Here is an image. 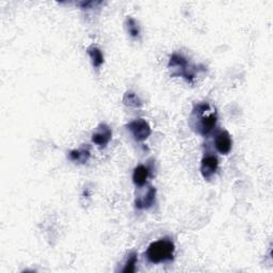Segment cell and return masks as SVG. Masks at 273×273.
Returning <instances> with one entry per match:
<instances>
[{
	"mask_svg": "<svg viewBox=\"0 0 273 273\" xmlns=\"http://www.w3.org/2000/svg\"><path fill=\"white\" fill-rule=\"evenodd\" d=\"M156 201V189L151 187L147 190L146 195L135 199L134 205L138 209H149L155 204Z\"/></svg>",
	"mask_w": 273,
	"mask_h": 273,
	"instance_id": "obj_8",
	"label": "cell"
},
{
	"mask_svg": "<svg viewBox=\"0 0 273 273\" xmlns=\"http://www.w3.org/2000/svg\"><path fill=\"white\" fill-rule=\"evenodd\" d=\"M126 29L127 32L129 33V36L131 38H138L140 34V27L138 25V22H137L135 19H133L132 17H128L126 19Z\"/></svg>",
	"mask_w": 273,
	"mask_h": 273,
	"instance_id": "obj_13",
	"label": "cell"
},
{
	"mask_svg": "<svg viewBox=\"0 0 273 273\" xmlns=\"http://www.w3.org/2000/svg\"><path fill=\"white\" fill-rule=\"evenodd\" d=\"M87 52H88L90 59H91V62H92V65L94 67L98 68L102 65V63H104V54H102L101 50L98 47L94 46V45L90 46L87 49Z\"/></svg>",
	"mask_w": 273,
	"mask_h": 273,
	"instance_id": "obj_11",
	"label": "cell"
},
{
	"mask_svg": "<svg viewBox=\"0 0 273 273\" xmlns=\"http://www.w3.org/2000/svg\"><path fill=\"white\" fill-rule=\"evenodd\" d=\"M218 116L215 110L210 109L208 102L197 104L193 107L191 115V126L201 135H207L215 127Z\"/></svg>",
	"mask_w": 273,
	"mask_h": 273,
	"instance_id": "obj_1",
	"label": "cell"
},
{
	"mask_svg": "<svg viewBox=\"0 0 273 273\" xmlns=\"http://www.w3.org/2000/svg\"><path fill=\"white\" fill-rule=\"evenodd\" d=\"M175 253V244L171 239L163 238L152 242L146 250L145 256L151 264H161L172 261Z\"/></svg>",
	"mask_w": 273,
	"mask_h": 273,
	"instance_id": "obj_2",
	"label": "cell"
},
{
	"mask_svg": "<svg viewBox=\"0 0 273 273\" xmlns=\"http://www.w3.org/2000/svg\"><path fill=\"white\" fill-rule=\"evenodd\" d=\"M219 168V160L217 156L213 154L207 153L205 154L201 161V173L205 179H210L215 173H217Z\"/></svg>",
	"mask_w": 273,
	"mask_h": 273,
	"instance_id": "obj_5",
	"label": "cell"
},
{
	"mask_svg": "<svg viewBox=\"0 0 273 273\" xmlns=\"http://www.w3.org/2000/svg\"><path fill=\"white\" fill-rule=\"evenodd\" d=\"M169 68L172 70V76H179L185 78L190 84L193 83L197 77L198 67L191 65L189 61L180 53H173L169 61Z\"/></svg>",
	"mask_w": 273,
	"mask_h": 273,
	"instance_id": "obj_3",
	"label": "cell"
},
{
	"mask_svg": "<svg viewBox=\"0 0 273 273\" xmlns=\"http://www.w3.org/2000/svg\"><path fill=\"white\" fill-rule=\"evenodd\" d=\"M214 147L215 150L222 155L229 154L233 147V140L231 134L225 130L220 131L214 138Z\"/></svg>",
	"mask_w": 273,
	"mask_h": 273,
	"instance_id": "obj_7",
	"label": "cell"
},
{
	"mask_svg": "<svg viewBox=\"0 0 273 273\" xmlns=\"http://www.w3.org/2000/svg\"><path fill=\"white\" fill-rule=\"evenodd\" d=\"M123 102L126 106L132 107V108H140L143 105V102L140 99V97L135 93L131 92V91H128V92L125 93L123 97Z\"/></svg>",
	"mask_w": 273,
	"mask_h": 273,
	"instance_id": "obj_12",
	"label": "cell"
},
{
	"mask_svg": "<svg viewBox=\"0 0 273 273\" xmlns=\"http://www.w3.org/2000/svg\"><path fill=\"white\" fill-rule=\"evenodd\" d=\"M149 176H150L149 168L143 165H140L133 170L132 173L133 184L138 187H143L146 184L147 179H149Z\"/></svg>",
	"mask_w": 273,
	"mask_h": 273,
	"instance_id": "obj_9",
	"label": "cell"
},
{
	"mask_svg": "<svg viewBox=\"0 0 273 273\" xmlns=\"http://www.w3.org/2000/svg\"><path fill=\"white\" fill-rule=\"evenodd\" d=\"M127 129L132 134L133 139L138 142L145 141L152 134L150 124L144 119H135L126 125Z\"/></svg>",
	"mask_w": 273,
	"mask_h": 273,
	"instance_id": "obj_4",
	"label": "cell"
},
{
	"mask_svg": "<svg viewBox=\"0 0 273 273\" xmlns=\"http://www.w3.org/2000/svg\"><path fill=\"white\" fill-rule=\"evenodd\" d=\"M90 157H91V154H90L89 147H80V149L74 150L70 153L71 160L76 163H80V165L88 162Z\"/></svg>",
	"mask_w": 273,
	"mask_h": 273,
	"instance_id": "obj_10",
	"label": "cell"
},
{
	"mask_svg": "<svg viewBox=\"0 0 273 273\" xmlns=\"http://www.w3.org/2000/svg\"><path fill=\"white\" fill-rule=\"evenodd\" d=\"M112 139V130L107 124L101 123L96 127L92 134V142L99 149H105Z\"/></svg>",
	"mask_w": 273,
	"mask_h": 273,
	"instance_id": "obj_6",
	"label": "cell"
},
{
	"mask_svg": "<svg viewBox=\"0 0 273 273\" xmlns=\"http://www.w3.org/2000/svg\"><path fill=\"white\" fill-rule=\"evenodd\" d=\"M137 261H138V254L137 253H130L126 263L124 265V268L122 269V272L124 273H132L135 271V265Z\"/></svg>",
	"mask_w": 273,
	"mask_h": 273,
	"instance_id": "obj_14",
	"label": "cell"
}]
</instances>
